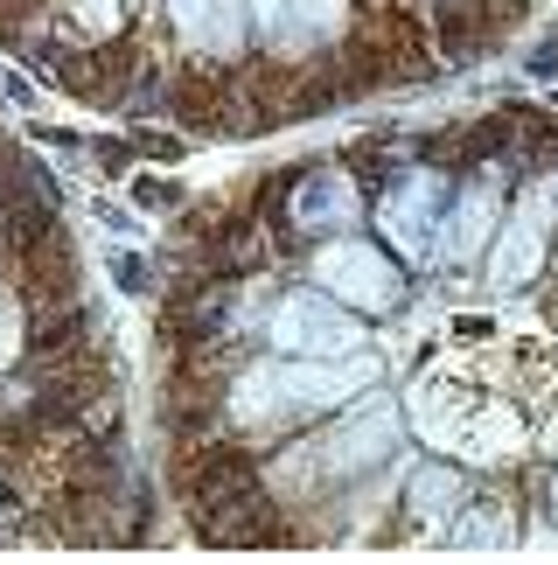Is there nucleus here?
Returning <instances> with one entry per match:
<instances>
[{"label": "nucleus", "instance_id": "1", "mask_svg": "<svg viewBox=\"0 0 558 565\" xmlns=\"http://www.w3.org/2000/svg\"><path fill=\"white\" fill-rule=\"evenodd\" d=\"M377 377L371 356H300V363H259L230 391V419L238 426H287L300 412H329L342 398H356Z\"/></svg>", "mask_w": 558, "mask_h": 565}, {"label": "nucleus", "instance_id": "2", "mask_svg": "<svg viewBox=\"0 0 558 565\" xmlns=\"http://www.w3.org/2000/svg\"><path fill=\"white\" fill-rule=\"evenodd\" d=\"M266 335H272V350H287V356H356L363 350V329L335 308L329 294L279 300L272 321H266Z\"/></svg>", "mask_w": 558, "mask_h": 565}, {"label": "nucleus", "instance_id": "3", "mask_svg": "<svg viewBox=\"0 0 558 565\" xmlns=\"http://www.w3.org/2000/svg\"><path fill=\"white\" fill-rule=\"evenodd\" d=\"M551 216H558V182H538V189L524 195V210L503 224L496 252H489V279H496L503 294H517V287L538 279L545 252H551Z\"/></svg>", "mask_w": 558, "mask_h": 565}, {"label": "nucleus", "instance_id": "4", "mask_svg": "<svg viewBox=\"0 0 558 565\" xmlns=\"http://www.w3.org/2000/svg\"><path fill=\"white\" fill-rule=\"evenodd\" d=\"M440 210H447V175H440V168H412V175L384 195L377 231L391 237L405 258H433V252H440V231H433Z\"/></svg>", "mask_w": 558, "mask_h": 565}, {"label": "nucleus", "instance_id": "5", "mask_svg": "<svg viewBox=\"0 0 558 565\" xmlns=\"http://www.w3.org/2000/svg\"><path fill=\"white\" fill-rule=\"evenodd\" d=\"M314 279H321L335 300H350V308H398V300H405V279L391 273V258L371 252V245H356V237L321 245Z\"/></svg>", "mask_w": 558, "mask_h": 565}, {"label": "nucleus", "instance_id": "6", "mask_svg": "<svg viewBox=\"0 0 558 565\" xmlns=\"http://www.w3.org/2000/svg\"><path fill=\"white\" fill-rule=\"evenodd\" d=\"M251 14H259V35L279 56H308L342 29V0H251Z\"/></svg>", "mask_w": 558, "mask_h": 565}, {"label": "nucleus", "instance_id": "7", "mask_svg": "<svg viewBox=\"0 0 558 565\" xmlns=\"http://www.w3.org/2000/svg\"><path fill=\"white\" fill-rule=\"evenodd\" d=\"M391 433H398V419L391 412H363L356 426H342V433H329V440H308V454H300V468L308 475H356V468H371L384 447H391Z\"/></svg>", "mask_w": 558, "mask_h": 565}, {"label": "nucleus", "instance_id": "8", "mask_svg": "<svg viewBox=\"0 0 558 565\" xmlns=\"http://www.w3.org/2000/svg\"><path fill=\"white\" fill-rule=\"evenodd\" d=\"M168 14L196 56H230L245 35V0H168Z\"/></svg>", "mask_w": 558, "mask_h": 565}, {"label": "nucleus", "instance_id": "9", "mask_svg": "<svg viewBox=\"0 0 558 565\" xmlns=\"http://www.w3.org/2000/svg\"><path fill=\"white\" fill-rule=\"evenodd\" d=\"M356 210H363L356 203V182L342 175V168H314V175L293 189V224L300 231H335L342 237V231L356 224Z\"/></svg>", "mask_w": 558, "mask_h": 565}, {"label": "nucleus", "instance_id": "10", "mask_svg": "<svg viewBox=\"0 0 558 565\" xmlns=\"http://www.w3.org/2000/svg\"><path fill=\"white\" fill-rule=\"evenodd\" d=\"M489 216H496V189L482 182V189H468V195H461V216H454V224H461V231H454V252H475V245H482Z\"/></svg>", "mask_w": 558, "mask_h": 565}, {"label": "nucleus", "instance_id": "11", "mask_svg": "<svg viewBox=\"0 0 558 565\" xmlns=\"http://www.w3.org/2000/svg\"><path fill=\"white\" fill-rule=\"evenodd\" d=\"M14 342H21V315H14V300H0V371L14 363Z\"/></svg>", "mask_w": 558, "mask_h": 565}, {"label": "nucleus", "instance_id": "12", "mask_svg": "<svg viewBox=\"0 0 558 565\" xmlns=\"http://www.w3.org/2000/svg\"><path fill=\"white\" fill-rule=\"evenodd\" d=\"M551 510H558V489H551Z\"/></svg>", "mask_w": 558, "mask_h": 565}]
</instances>
